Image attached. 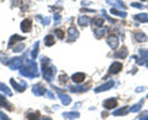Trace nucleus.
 Segmentation results:
<instances>
[{
    "label": "nucleus",
    "instance_id": "1",
    "mask_svg": "<svg viewBox=\"0 0 148 120\" xmlns=\"http://www.w3.org/2000/svg\"><path fill=\"white\" fill-rule=\"evenodd\" d=\"M41 62H42V73H43L45 79L47 82H51L53 79L56 72H57V68L49 63V58L47 57H42Z\"/></svg>",
    "mask_w": 148,
    "mask_h": 120
},
{
    "label": "nucleus",
    "instance_id": "2",
    "mask_svg": "<svg viewBox=\"0 0 148 120\" xmlns=\"http://www.w3.org/2000/svg\"><path fill=\"white\" fill-rule=\"evenodd\" d=\"M25 68L29 70L32 74L38 77V68H37V64L34 59H25Z\"/></svg>",
    "mask_w": 148,
    "mask_h": 120
},
{
    "label": "nucleus",
    "instance_id": "3",
    "mask_svg": "<svg viewBox=\"0 0 148 120\" xmlns=\"http://www.w3.org/2000/svg\"><path fill=\"white\" fill-rule=\"evenodd\" d=\"M8 66L10 70L15 71V70H20L22 67V58L20 57H15V58H11L10 61L8 62Z\"/></svg>",
    "mask_w": 148,
    "mask_h": 120
},
{
    "label": "nucleus",
    "instance_id": "4",
    "mask_svg": "<svg viewBox=\"0 0 148 120\" xmlns=\"http://www.w3.org/2000/svg\"><path fill=\"white\" fill-rule=\"evenodd\" d=\"M53 89L57 90L58 98L61 99V101H62V104H63V105H69V104L72 103V98H71V97H69L68 94H66V93H62V92L59 90L58 88H56V87H53Z\"/></svg>",
    "mask_w": 148,
    "mask_h": 120
},
{
    "label": "nucleus",
    "instance_id": "5",
    "mask_svg": "<svg viewBox=\"0 0 148 120\" xmlns=\"http://www.w3.org/2000/svg\"><path fill=\"white\" fill-rule=\"evenodd\" d=\"M78 37H79V31L77 30L75 26H71L68 30V41H75Z\"/></svg>",
    "mask_w": 148,
    "mask_h": 120
},
{
    "label": "nucleus",
    "instance_id": "6",
    "mask_svg": "<svg viewBox=\"0 0 148 120\" xmlns=\"http://www.w3.org/2000/svg\"><path fill=\"white\" fill-rule=\"evenodd\" d=\"M20 29L22 32H30L32 30V20H30V19L22 20L20 24Z\"/></svg>",
    "mask_w": 148,
    "mask_h": 120
},
{
    "label": "nucleus",
    "instance_id": "7",
    "mask_svg": "<svg viewBox=\"0 0 148 120\" xmlns=\"http://www.w3.org/2000/svg\"><path fill=\"white\" fill-rule=\"evenodd\" d=\"M106 3L111 5L112 8H120V9H123V10H126V5H125V3L122 0H106Z\"/></svg>",
    "mask_w": 148,
    "mask_h": 120
},
{
    "label": "nucleus",
    "instance_id": "8",
    "mask_svg": "<svg viewBox=\"0 0 148 120\" xmlns=\"http://www.w3.org/2000/svg\"><path fill=\"white\" fill-rule=\"evenodd\" d=\"M72 81L74 83H77V84H80V83H83L85 81V74L83 72H77L74 73V74L72 76Z\"/></svg>",
    "mask_w": 148,
    "mask_h": 120
},
{
    "label": "nucleus",
    "instance_id": "9",
    "mask_svg": "<svg viewBox=\"0 0 148 120\" xmlns=\"http://www.w3.org/2000/svg\"><path fill=\"white\" fill-rule=\"evenodd\" d=\"M121 70H122V63L121 62H114L110 66L109 73H110V74H116V73H119Z\"/></svg>",
    "mask_w": 148,
    "mask_h": 120
},
{
    "label": "nucleus",
    "instance_id": "10",
    "mask_svg": "<svg viewBox=\"0 0 148 120\" xmlns=\"http://www.w3.org/2000/svg\"><path fill=\"white\" fill-rule=\"evenodd\" d=\"M103 105H104V108L108 109V110L114 109V108L117 105V100L115 99V98H109V99H106V100L104 101Z\"/></svg>",
    "mask_w": 148,
    "mask_h": 120
},
{
    "label": "nucleus",
    "instance_id": "11",
    "mask_svg": "<svg viewBox=\"0 0 148 120\" xmlns=\"http://www.w3.org/2000/svg\"><path fill=\"white\" fill-rule=\"evenodd\" d=\"M119 39H117V36H115V35H111L110 37L106 40V42H108V45L110 46L112 50H115V48H117V46H119Z\"/></svg>",
    "mask_w": 148,
    "mask_h": 120
},
{
    "label": "nucleus",
    "instance_id": "12",
    "mask_svg": "<svg viewBox=\"0 0 148 120\" xmlns=\"http://www.w3.org/2000/svg\"><path fill=\"white\" fill-rule=\"evenodd\" d=\"M114 87V81H109L108 83H105V84L98 87V88H95V93H101V92H105V90H109L110 88H112Z\"/></svg>",
    "mask_w": 148,
    "mask_h": 120
},
{
    "label": "nucleus",
    "instance_id": "13",
    "mask_svg": "<svg viewBox=\"0 0 148 120\" xmlns=\"http://www.w3.org/2000/svg\"><path fill=\"white\" fill-rule=\"evenodd\" d=\"M108 27H104V26H100V27H95L94 29V35H95V37L96 39H101L103 36L108 32Z\"/></svg>",
    "mask_w": 148,
    "mask_h": 120
},
{
    "label": "nucleus",
    "instance_id": "14",
    "mask_svg": "<svg viewBox=\"0 0 148 120\" xmlns=\"http://www.w3.org/2000/svg\"><path fill=\"white\" fill-rule=\"evenodd\" d=\"M90 88V84H88V86H75V87H69V90L73 92V93H83V92H86L88 89Z\"/></svg>",
    "mask_w": 148,
    "mask_h": 120
},
{
    "label": "nucleus",
    "instance_id": "15",
    "mask_svg": "<svg viewBox=\"0 0 148 120\" xmlns=\"http://www.w3.org/2000/svg\"><path fill=\"white\" fill-rule=\"evenodd\" d=\"M32 93L37 97H41L46 93V89L42 87V84H36V86L32 87Z\"/></svg>",
    "mask_w": 148,
    "mask_h": 120
},
{
    "label": "nucleus",
    "instance_id": "16",
    "mask_svg": "<svg viewBox=\"0 0 148 120\" xmlns=\"http://www.w3.org/2000/svg\"><path fill=\"white\" fill-rule=\"evenodd\" d=\"M127 54H128L127 48L126 47H121L119 51H116V52L114 53V57L115 58H121V59H123V58L127 57Z\"/></svg>",
    "mask_w": 148,
    "mask_h": 120
},
{
    "label": "nucleus",
    "instance_id": "17",
    "mask_svg": "<svg viewBox=\"0 0 148 120\" xmlns=\"http://www.w3.org/2000/svg\"><path fill=\"white\" fill-rule=\"evenodd\" d=\"M133 20H136L137 22H148V14L147 12H141L133 16Z\"/></svg>",
    "mask_w": 148,
    "mask_h": 120
},
{
    "label": "nucleus",
    "instance_id": "18",
    "mask_svg": "<svg viewBox=\"0 0 148 120\" xmlns=\"http://www.w3.org/2000/svg\"><path fill=\"white\" fill-rule=\"evenodd\" d=\"M90 22H91V19H90V17H88V16H79V17H78V24H79L80 26H83V27H85V26H88V25H89L90 24Z\"/></svg>",
    "mask_w": 148,
    "mask_h": 120
},
{
    "label": "nucleus",
    "instance_id": "19",
    "mask_svg": "<svg viewBox=\"0 0 148 120\" xmlns=\"http://www.w3.org/2000/svg\"><path fill=\"white\" fill-rule=\"evenodd\" d=\"M10 84L12 86V88H15L17 92H20V93H21V92H24L25 88L27 87V86H24V84H21V86H20L15 79H14V78H11V79H10Z\"/></svg>",
    "mask_w": 148,
    "mask_h": 120
},
{
    "label": "nucleus",
    "instance_id": "20",
    "mask_svg": "<svg viewBox=\"0 0 148 120\" xmlns=\"http://www.w3.org/2000/svg\"><path fill=\"white\" fill-rule=\"evenodd\" d=\"M110 14L111 15H116V16H120V17H126L127 16V12L126 11H121V10H119V9L116 8H111L110 9Z\"/></svg>",
    "mask_w": 148,
    "mask_h": 120
},
{
    "label": "nucleus",
    "instance_id": "21",
    "mask_svg": "<svg viewBox=\"0 0 148 120\" xmlns=\"http://www.w3.org/2000/svg\"><path fill=\"white\" fill-rule=\"evenodd\" d=\"M130 113V108L128 107H122V108H120L117 110H115V112L112 113L115 117H121V115H126Z\"/></svg>",
    "mask_w": 148,
    "mask_h": 120
},
{
    "label": "nucleus",
    "instance_id": "22",
    "mask_svg": "<svg viewBox=\"0 0 148 120\" xmlns=\"http://www.w3.org/2000/svg\"><path fill=\"white\" fill-rule=\"evenodd\" d=\"M135 40H137L138 42H146L148 40V37L142 31H137V32H135Z\"/></svg>",
    "mask_w": 148,
    "mask_h": 120
},
{
    "label": "nucleus",
    "instance_id": "23",
    "mask_svg": "<svg viewBox=\"0 0 148 120\" xmlns=\"http://www.w3.org/2000/svg\"><path fill=\"white\" fill-rule=\"evenodd\" d=\"M0 107L6 108L8 110H12V105L10 103H8V100L5 99V97H1V95H0Z\"/></svg>",
    "mask_w": 148,
    "mask_h": 120
},
{
    "label": "nucleus",
    "instance_id": "24",
    "mask_svg": "<svg viewBox=\"0 0 148 120\" xmlns=\"http://www.w3.org/2000/svg\"><path fill=\"white\" fill-rule=\"evenodd\" d=\"M22 40H25V37H22L20 35H12L10 37V41H9V47H11L15 42H18V41H22Z\"/></svg>",
    "mask_w": 148,
    "mask_h": 120
},
{
    "label": "nucleus",
    "instance_id": "25",
    "mask_svg": "<svg viewBox=\"0 0 148 120\" xmlns=\"http://www.w3.org/2000/svg\"><path fill=\"white\" fill-rule=\"evenodd\" d=\"M20 74L22 77H26V78H35L36 76L35 74H32V73L29 71V70H26L25 67H21L20 68Z\"/></svg>",
    "mask_w": 148,
    "mask_h": 120
},
{
    "label": "nucleus",
    "instance_id": "26",
    "mask_svg": "<svg viewBox=\"0 0 148 120\" xmlns=\"http://www.w3.org/2000/svg\"><path fill=\"white\" fill-rule=\"evenodd\" d=\"M79 117H80V114L78 113V112L63 113V118H66V119H77V118H79Z\"/></svg>",
    "mask_w": 148,
    "mask_h": 120
},
{
    "label": "nucleus",
    "instance_id": "27",
    "mask_svg": "<svg viewBox=\"0 0 148 120\" xmlns=\"http://www.w3.org/2000/svg\"><path fill=\"white\" fill-rule=\"evenodd\" d=\"M45 45L47 46V47H51V46L54 45V36L52 35H47L45 37Z\"/></svg>",
    "mask_w": 148,
    "mask_h": 120
},
{
    "label": "nucleus",
    "instance_id": "28",
    "mask_svg": "<svg viewBox=\"0 0 148 120\" xmlns=\"http://www.w3.org/2000/svg\"><path fill=\"white\" fill-rule=\"evenodd\" d=\"M142 104H143V99L140 100L137 104H135L133 107L130 108V113H137V112H140L141 108H142Z\"/></svg>",
    "mask_w": 148,
    "mask_h": 120
},
{
    "label": "nucleus",
    "instance_id": "29",
    "mask_svg": "<svg viewBox=\"0 0 148 120\" xmlns=\"http://www.w3.org/2000/svg\"><path fill=\"white\" fill-rule=\"evenodd\" d=\"M0 92H3V93H5L8 97H11L12 95V92L9 89V87L5 86L4 83H0Z\"/></svg>",
    "mask_w": 148,
    "mask_h": 120
},
{
    "label": "nucleus",
    "instance_id": "30",
    "mask_svg": "<svg viewBox=\"0 0 148 120\" xmlns=\"http://www.w3.org/2000/svg\"><path fill=\"white\" fill-rule=\"evenodd\" d=\"M140 58L145 63L148 61V50H143V48L140 50Z\"/></svg>",
    "mask_w": 148,
    "mask_h": 120
},
{
    "label": "nucleus",
    "instance_id": "31",
    "mask_svg": "<svg viewBox=\"0 0 148 120\" xmlns=\"http://www.w3.org/2000/svg\"><path fill=\"white\" fill-rule=\"evenodd\" d=\"M38 46H40V42L37 41V42L35 43V46H34V50H32V52H31V57H32V59H36L37 54H38Z\"/></svg>",
    "mask_w": 148,
    "mask_h": 120
},
{
    "label": "nucleus",
    "instance_id": "32",
    "mask_svg": "<svg viewBox=\"0 0 148 120\" xmlns=\"http://www.w3.org/2000/svg\"><path fill=\"white\" fill-rule=\"evenodd\" d=\"M92 21V24H94L95 27H100V26H103L104 25V19H101V17H98V19H95V20H91Z\"/></svg>",
    "mask_w": 148,
    "mask_h": 120
},
{
    "label": "nucleus",
    "instance_id": "33",
    "mask_svg": "<svg viewBox=\"0 0 148 120\" xmlns=\"http://www.w3.org/2000/svg\"><path fill=\"white\" fill-rule=\"evenodd\" d=\"M54 34H56V36H57L59 40H63V39H64V32H63V30L56 29V30H54Z\"/></svg>",
    "mask_w": 148,
    "mask_h": 120
},
{
    "label": "nucleus",
    "instance_id": "34",
    "mask_svg": "<svg viewBox=\"0 0 148 120\" xmlns=\"http://www.w3.org/2000/svg\"><path fill=\"white\" fill-rule=\"evenodd\" d=\"M25 48V45L24 43H20V45H17V46H14V52H21L22 50Z\"/></svg>",
    "mask_w": 148,
    "mask_h": 120
},
{
    "label": "nucleus",
    "instance_id": "35",
    "mask_svg": "<svg viewBox=\"0 0 148 120\" xmlns=\"http://www.w3.org/2000/svg\"><path fill=\"white\" fill-rule=\"evenodd\" d=\"M49 22H51V17H48V16H46V17H42V24H43L45 26L49 25Z\"/></svg>",
    "mask_w": 148,
    "mask_h": 120
},
{
    "label": "nucleus",
    "instance_id": "36",
    "mask_svg": "<svg viewBox=\"0 0 148 120\" xmlns=\"http://www.w3.org/2000/svg\"><path fill=\"white\" fill-rule=\"evenodd\" d=\"M132 8H137V9H143L145 6H143V4H140V3H132L131 4Z\"/></svg>",
    "mask_w": 148,
    "mask_h": 120
},
{
    "label": "nucleus",
    "instance_id": "37",
    "mask_svg": "<svg viewBox=\"0 0 148 120\" xmlns=\"http://www.w3.org/2000/svg\"><path fill=\"white\" fill-rule=\"evenodd\" d=\"M54 21H56V22H59V21H61V14H59V12L54 14Z\"/></svg>",
    "mask_w": 148,
    "mask_h": 120
},
{
    "label": "nucleus",
    "instance_id": "38",
    "mask_svg": "<svg viewBox=\"0 0 148 120\" xmlns=\"http://www.w3.org/2000/svg\"><path fill=\"white\" fill-rule=\"evenodd\" d=\"M59 81H61V83H66L67 82V76L66 74H62L61 77H59Z\"/></svg>",
    "mask_w": 148,
    "mask_h": 120
},
{
    "label": "nucleus",
    "instance_id": "39",
    "mask_svg": "<svg viewBox=\"0 0 148 120\" xmlns=\"http://www.w3.org/2000/svg\"><path fill=\"white\" fill-rule=\"evenodd\" d=\"M0 119H1V120H10V119H9L3 112H0Z\"/></svg>",
    "mask_w": 148,
    "mask_h": 120
},
{
    "label": "nucleus",
    "instance_id": "40",
    "mask_svg": "<svg viewBox=\"0 0 148 120\" xmlns=\"http://www.w3.org/2000/svg\"><path fill=\"white\" fill-rule=\"evenodd\" d=\"M46 94H47V97H48V98H49V99H53V98H54V97H53V94H52V93H51V92H49V90H46Z\"/></svg>",
    "mask_w": 148,
    "mask_h": 120
},
{
    "label": "nucleus",
    "instance_id": "41",
    "mask_svg": "<svg viewBox=\"0 0 148 120\" xmlns=\"http://www.w3.org/2000/svg\"><path fill=\"white\" fill-rule=\"evenodd\" d=\"M82 11H83V12H84V11H85V12H95V10H91V9H85V8L82 9Z\"/></svg>",
    "mask_w": 148,
    "mask_h": 120
},
{
    "label": "nucleus",
    "instance_id": "42",
    "mask_svg": "<svg viewBox=\"0 0 148 120\" xmlns=\"http://www.w3.org/2000/svg\"><path fill=\"white\" fill-rule=\"evenodd\" d=\"M142 90H145V88H143V87H138V88L136 89L137 93H140V92H142Z\"/></svg>",
    "mask_w": 148,
    "mask_h": 120
},
{
    "label": "nucleus",
    "instance_id": "43",
    "mask_svg": "<svg viewBox=\"0 0 148 120\" xmlns=\"http://www.w3.org/2000/svg\"><path fill=\"white\" fill-rule=\"evenodd\" d=\"M140 120H148V114H147V115H145V117H142Z\"/></svg>",
    "mask_w": 148,
    "mask_h": 120
},
{
    "label": "nucleus",
    "instance_id": "44",
    "mask_svg": "<svg viewBox=\"0 0 148 120\" xmlns=\"http://www.w3.org/2000/svg\"><path fill=\"white\" fill-rule=\"evenodd\" d=\"M37 120H51L49 118H47V117H45V118H38Z\"/></svg>",
    "mask_w": 148,
    "mask_h": 120
},
{
    "label": "nucleus",
    "instance_id": "45",
    "mask_svg": "<svg viewBox=\"0 0 148 120\" xmlns=\"http://www.w3.org/2000/svg\"><path fill=\"white\" fill-rule=\"evenodd\" d=\"M82 4H83V5H89V4H90V3H89V1H83Z\"/></svg>",
    "mask_w": 148,
    "mask_h": 120
},
{
    "label": "nucleus",
    "instance_id": "46",
    "mask_svg": "<svg viewBox=\"0 0 148 120\" xmlns=\"http://www.w3.org/2000/svg\"><path fill=\"white\" fill-rule=\"evenodd\" d=\"M146 67H147V68H148V61H147V62H146Z\"/></svg>",
    "mask_w": 148,
    "mask_h": 120
},
{
    "label": "nucleus",
    "instance_id": "47",
    "mask_svg": "<svg viewBox=\"0 0 148 120\" xmlns=\"http://www.w3.org/2000/svg\"><path fill=\"white\" fill-rule=\"evenodd\" d=\"M141 1H145V0H141Z\"/></svg>",
    "mask_w": 148,
    "mask_h": 120
}]
</instances>
